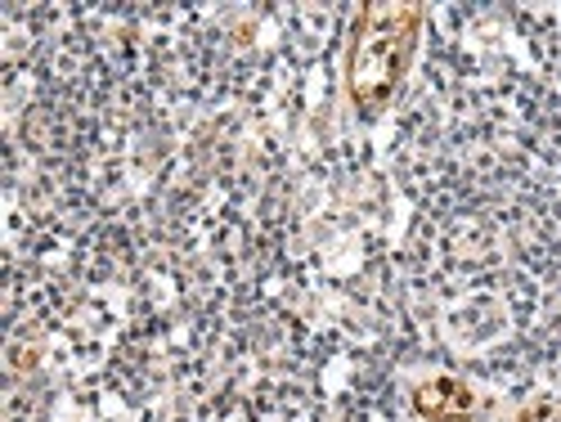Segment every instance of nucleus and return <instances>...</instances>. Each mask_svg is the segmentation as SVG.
Wrapping results in <instances>:
<instances>
[{"mask_svg": "<svg viewBox=\"0 0 561 422\" xmlns=\"http://www.w3.org/2000/svg\"><path fill=\"white\" fill-rule=\"evenodd\" d=\"M413 409L432 422H467V413H472V391L454 378H436L413 391Z\"/></svg>", "mask_w": 561, "mask_h": 422, "instance_id": "2", "label": "nucleus"}, {"mask_svg": "<svg viewBox=\"0 0 561 422\" xmlns=\"http://www.w3.org/2000/svg\"><path fill=\"white\" fill-rule=\"evenodd\" d=\"M417 5H368L351 50V100L355 109H382L404 77L417 36Z\"/></svg>", "mask_w": 561, "mask_h": 422, "instance_id": "1", "label": "nucleus"}]
</instances>
